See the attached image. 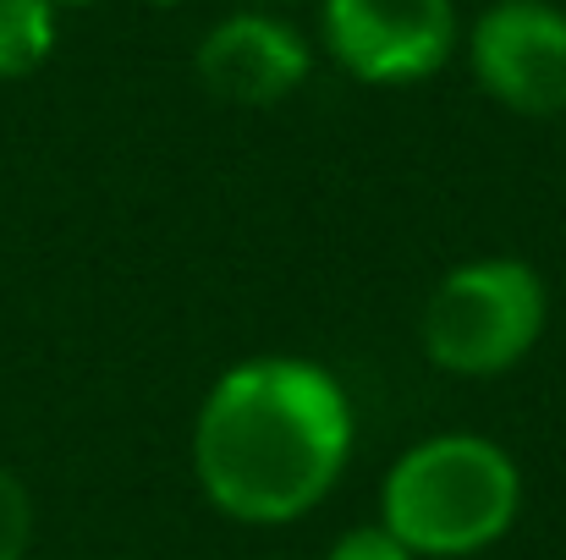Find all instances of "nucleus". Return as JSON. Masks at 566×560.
<instances>
[{
	"instance_id": "1",
	"label": "nucleus",
	"mask_w": 566,
	"mask_h": 560,
	"mask_svg": "<svg viewBox=\"0 0 566 560\" xmlns=\"http://www.w3.org/2000/svg\"><path fill=\"white\" fill-rule=\"evenodd\" d=\"M353 456V406L336 373L303 358H253L220 373L192 429L203 495L253 528L314 511Z\"/></svg>"
},
{
	"instance_id": "2",
	"label": "nucleus",
	"mask_w": 566,
	"mask_h": 560,
	"mask_svg": "<svg viewBox=\"0 0 566 560\" xmlns=\"http://www.w3.org/2000/svg\"><path fill=\"white\" fill-rule=\"evenodd\" d=\"M523 506L517 462L484 434H434L385 478V528L429 560L490 550Z\"/></svg>"
},
{
	"instance_id": "3",
	"label": "nucleus",
	"mask_w": 566,
	"mask_h": 560,
	"mask_svg": "<svg viewBox=\"0 0 566 560\" xmlns=\"http://www.w3.org/2000/svg\"><path fill=\"white\" fill-rule=\"evenodd\" d=\"M545 336V281L517 258L451 270L423 308V352L446 373H506Z\"/></svg>"
},
{
	"instance_id": "4",
	"label": "nucleus",
	"mask_w": 566,
	"mask_h": 560,
	"mask_svg": "<svg viewBox=\"0 0 566 560\" xmlns=\"http://www.w3.org/2000/svg\"><path fill=\"white\" fill-rule=\"evenodd\" d=\"M325 44L358 83H418L457 50L451 0H325Z\"/></svg>"
},
{
	"instance_id": "5",
	"label": "nucleus",
	"mask_w": 566,
	"mask_h": 560,
	"mask_svg": "<svg viewBox=\"0 0 566 560\" xmlns=\"http://www.w3.org/2000/svg\"><path fill=\"white\" fill-rule=\"evenodd\" d=\"M473 72L517 116L566 110V11L551 0H501L473 28Z\"/></svg>"
},
{
	"instance_id": "6",
	"label": "nucleus",
	"mask_w": 566,
	"mask_h": 560,
	"mask_svg": "<svg viewBox=\"0 0 566 560\" xmlns=\"http://www.w3.org/2000/svg\"><path fill=\"white\" fill-rule=\"evenodd\" d=\"M198 77L226 105H281L308 77V44L281 17L237 11L198 44Z\"/></svg>"
},
{
	"instance_id": "7",
	"label": "nucleus",
	"mask_w": 566,
	"mask_h": 560,
	"mask_svg": "<svg viewBox=\"0 0 566 560\" xmlns=\"http://www.w3.org/2000/svg\"><path fill=\"white\" fill-rule=\"evenodd\" d=\"M55 50V0H0V83L28 77Z\"/></svg>"
},
{
	"instance_id": "8",
	"label": "nucleus",
	"mask_w": 566,
	"mask_h": 560,
	"mask_svg": "<svg viewBox=\"0 0 566 560\" xmlns=\"http://www.w3.org/2000/svg\"><path fill=\"white\" fill-rule=\"evenodd\" d=\"M33 545V495L0 467V560H22Z\"/></svg>"
},
{
	"instance_id": "9",
	"label": "nucleus",
	"mask_w": 566,
	"mask_h": 560,
	"mask_svg": "<svg viewBox=\"0 0 566 560\" xmlns=\"http://www.w3.org/2000/svg\"><path fill=\"white\" fill-rule=\"evenodd\" d=\"M331 560H418L385 522L375 528H353V533H342L336 545H331Z\"/></svg>"
},
{
	"instance_id": "10",
	"label": "nucleus",
	"mask_w": 566,
	"mask_h": 560,
	"mask_svg": "<svg viewBox=\"0 0 566 560\" xmlns=\"http://www.w3.org/2000/svg\"><path fill=\"white\" fill-rule=\"evenodd\" d=\"M149 6H177V0H149Z\"/></svg>"
},
{
	"instance_id": "11",
	"label": "nucleus",
	"mask_w": 566,
	"mask_h": 560,
	"mask_svg": "<svg viewBox=\"0 0 566 560\" xmlns=\"http://www.w3.org/2000/svg\"><path fill=\"white\" fill-rule=\"evenodd\" d=\"M55 6H83V0H55Z\"/></svg>"
}]
</instances>
